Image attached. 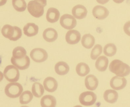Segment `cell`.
<instances>
[{"label":"cell","mask_w":130,"mask_h":107,"mask_svg":"<svg viewBox=\"0 0 130 107\" xmlns=\"http://www.w3.org/2000/svg\"><path fill=\"white\" fill-rule=\"evenodd\" d=\"M109 70L116 76L121 77L127 76L130 74V67L119 60H114L110 63Z\"/></svg>","instance_id":"6da1fadb"},{"label":"cell","mask_w":130,"mask_h":107,"mask_svg":"<svg viewBox=\"0 0 130 107\" xmlns=\"http://www.w3.org/2000/svg\"><path fill=\"white\" fill-rule=\"evenodd\" d=\"M47 5V0L31 1L28 4V10L32 16L38 18L43 15L44 7Z\"/></svg>","instance_id":"7a4b0ae2"},{"label":"cell","mask_w":130,"mask_h":107,"mask_svg":"<svg viewBox=\"0 0 130 107\" xmlns=\"http://www.w3.org/2000/svg\"><path fill=\"white\" fill-rule=\"evenodd\" d=\"M1 33L5 38L10 41H15L19 39L22 35L21 29L17 26L6 25L1 30Z\"/></svg>","instance_id":"3957f363"},{"label":"cell","mask_w":130,"mask_h":107,"mask_svg":"<svg viewBox=\"0 0 130 107\" xmlns=\"http://www.w3.org/2000/svg\"><path fill=\"white\" fill-rule=\"evenodd\" d=\"M22 86L19 83L11 82L7 84L5 88V93L8 97L12 98H18L23 92Z\"/></svg>","instance_id":"277c9868"},{"label":"cell","mask_w":130,"mask_h":107,"mask_svg":"<svg viewBox=\"0 0 130 107\" xmlns=\"http://www.w3.org/2000/svg\"><path fill=\"white\" fill-rule=\"evenodd\" d=\"M4 75L7 80L10 82H15L19 79L20 72L15 66L9 65L6 66L4 71Z\"/></svg>","instance_id":"5b68a950"},{"label":"cell","mask_w":130,"mask_h":107,"mask_svg":"<svg viewBox=\"0 0 130 107\" xmlns=\"http://www.w3.org/2000/svg\"><path fill=\"white\" fill-rule=\"evenodd\" d=\"M97 97L93 92L86 91L82 93L79 97V101L81 104L85 106H90L95 104Z\"/></svg>","instance_id":"8992f818"},{"label":"cell","mask_w":130,"mask_h":107,"mask_svg":"<svg viewBox=\"0 0 130 107\" xmlns=\"http://www.w3.org/2000/svg\"><path fill=\"white\" fill-rule=\"evenodd\" d=\"M30 56L34 61L38 63L44 62L48 57L47 51L41 48H35L32 50Z\"/></svg>","instance_id":"52a82bcc"},{"label":"cell","mask_w":130,"mask_h":107,"mask_svg":"<svg viewBox=\"0 0 130 107\" xmlns=\"http://www.w3.org/2000/svg\"><path fill=\"white\" fill-rule=\"evenodd\" d=\"M60 23L61 26L65 29L70 30L76 27L77 22L73 16L70 14H66L61 17Z\"/></svg>","instance_id":"ba28073f"},{"label":"cell","mask_w":130,"mask_h":107,"mask_svg":"<svg viewBox=\"0 0 130 107\" xmlns=\"http://www.w3.org/2000/svg\"><path fill=\"white\" fill-rule=\"evenodd\" d=\"M11 63L19 69L24 70L28 69L30 64V58L28 56H26L20 59H17L12 57L11 59Z\"/></svg>","instance_id":"9c48e42d"},{"label":"cell","mask_w":130,"mask_h":107,"mask_svg":"<svg viewBox=\"0 0 130 107\" xmlns=\"http://www.w3.org/2000/svg\"><path fill=\"white\" fill-rule=\"evenodd\" d=\"M127 81L124 77H114L110 80L111 87L115 90H121L123 89L127 85Z\"/></svg>","instance_id":"30bf717a"},{"label":"cell","mask_w":130,"mask_h":107,"mask_svg":"<svg viewBox=\"0 0 130 107\" xmlns=\"http://www.w3.org/2000/svg\"><path fill=\"white\" fill-rule=\"evenodd\" d=\"M66 41L68 44L71 45L77 44L81 39V35L78 31L71 30L67 32L66 35Z\"/></svg>","instance_id":"8fae6325"},{"label":"cell","mask_w":130,"mask_h":107,"mask_svg":"<svg viewBox=\"0 0 130 107\" xmlns=\"http://www.w3.org/2000/svg\"><path fill=\"white\" fill-rule=\"evenodd\" d=\"M92 14L94 17L99 20H102L107 18L109 14L108 10L104 7L97 6L93 8Z\"/></svg>","instance_id":"7c38bea8"},{"label":"cell","mask_w":130,"mask_h":107,"mask_svg":"<svg viewBox=\"0 0 130 107\" xmlns=\"http://www.w3.org/2000/svg\"><path fill=\"white\" fill-rule=\"evenodd\" d=\"M45 89L49 92H55L58 88L57 82L53 77H48L45 79L43 82Z\"/></svg>","instance_id":"4fadbf2b"},{"label":"cell","mask_w":130,"mask_h":107,"mask_svg":"<svg viewBox=\"0 0 130 107\" xmlns=\"http://www.w3.org/2000/svg\"><path fill=\"white\" fill-rule=\"evenodd\" d=\"M72 13L73 16L77 19L81 20L84 19L87 13L86 8L81 5H77L72 9Z\"/></svg>","instance_id":"5bb4252c"},{"label":"cell","mask_w":130,"mask_h":107,"mask_svg":"<svg viewBox=\"0 0 130 107\" xmlns=\"http://www.w3.org/2000/svg\"><path fill=\"white\" fill-rule=\"evenodd\" d=\"M85 84L87 89L93 91L96 89L99 85V80L94 75L90 74L86 77Z\"/></svg>","instance_id":"9a60e30c"},{"label":"cell","mask_w":130,"mask_h":107,"mask_svg":"<svg viewBox=\"0 0 130 107\" xmlns=\"http://www.w3.org/2000/svg\"><path fill=\"white\" fill-rule=\"evenodd\" d=\"M39 27L34 23H28L23 28L24 34L28 37L36 35L38 33Z\"/></svg>","instance_id":"2e32d148"},{"label":"cell","mask_w":130,"mask_h":107,"mask_svg":"<svg viewBox=\"0 0 130 107\" xmlns=\"http://www.w3.org/2000/svg\"><path fill=\"white\" fill-rule=\"evenodd\" d=\"M58 33L57 31L52 28H48L44 31L43 37L46 41L52 42L57 40L58 38Z\"/></svg>","instance_id":"e0dca14e"},{"label":"cell","mask_w":130,"mask_h":107,"mask_svg":"<svg viewBox=\"0 0 130 107\" xmlns=\"http://www.w3.org/2000/svg\"><path fill=\"white\" fill-rule=\"evenodd\" d=\"M60 16V12L56 8L51 7L47 11L46 19L47 21L51 23H54L57 22Z\"/></svg>","instance_id":"ac0fdd59"},{"label":"cell","mask_w":130,"mask_h":107,"mask_svg":"<svg viewBox=\"0 0 130 107\" xmlns=\"http://www.w3.org/2000/svg\"><path fill=\"white\" fill-rule=\"evenodd\" d=\"M103 98L107 102L113 104L117 101L118 98V94L115 90H108L104 92Z\"/></svg>","instance_id":"d6986e66"},{"label":"cell","mask_w":130,"mask_h":107,"mask_svg":"<svg viewBox=\"0 0 130 107\" xmlns=\"http://www.w3.org/2000/svg\"><path fill=\"white\" fill-rule=\"evenodd\" d=\"M55 70L57 74L63 76L68 73L70 70V67L66 62L60 61L55 64Z\"/></svg>","instance_id":"ffe728a7"},{"label":"cell","mask_w":130,"mask_h":107,"mask_svg":"<svg viewBox=\"0 0 130 107\" xmlns=\"http://www.w3.org/2000/svg\"><path fill=\"white\" fill-rule=\"evenodd\" d=\"M41 104L43 107H55L57 105V100L53 96L46 95L41 99Z\"/></svg>","instance_id":"44dd1931"},{"label":"cell","mask_w":130,"mask_h":107,"mask_svg":"<svg viewBox=\"0 0 130 107\" xmlns=\"http://www.w3.org/2000/svg\"><path fill=\"white\" fill-rule=\"evenodd\" d=\"M109 61L105 56H100L96 60L95 63L96 69L101 72L105 71L108 65Z\"/></svg>","instance_id":"7402d4cb"},{"label":"cell","mask_w":130,"mask_h":107,"mask_svg":"<svg viewBox=\"0 0 130 107\" xmlns=\"http://www.w3.org/2000/svg\"><path fill=\"white\" fill-rule=\"evenodd\" d=\"M81 43L83 46L85 48L90 49L93 47L95 44V38L90 34H86L82 38Z\"/></svg>","instance_id":"603a6c76"},{"label":"cell","mask_w":130,"mask_h":107,"mask_svg":"<svg viewBox=\"0 0 130 107\" xmlns=\"http://www.w3.org/2000/svg\"><path fill=\"white\" fill-rule=\"evenodd\" d=\"M90 71L89 66L85 63H79L76 67V72L80 76H85L89 73Z\"/></svg>","instance_id":"cb8c5ba5"},{"label":"cell","mask_w":130,"mask_h":107,"mask_svg":"<svg viewBox=\"0 0 130 107\" xmlns=\"http://www.w3.org/2000/svg\"><path fill=\"white\" fill-rule=\"evenodd\" d=\"M32 92L35 97L40 98L44 94V89L43 85L41 83L35 82L32 85Z\"/></svg>","instance_id":"d4e9b609"},{"label":"cell","mask_w":130,"mask_h":107,"mask_svg":"<svg viewBox=\"0 0 130 107\" xmlns=\"http://www.w3.org/2000/svg\"><path fill=\"white\" fill-rule=\"evenodd\" d=\"M33 95L30 91L28 90L25 91L20 96V102L22 104H28L33 99Z\"/></svg>","instance_id":"484cf974"},{"label":"cell","mask_w":130,"mask_h":107,"mask_svg":"<svg viewBox=\"0 0 130 107\" xmlns=\"http://www.w3.org/2000/svg\"><path fill=\"white\" fill-rule=\"evenodd\" d=\"M117 51V48L114 44L109 43L104 47L103 52L106 56L111 57L115 55Z\"/></svg>","instance_id":"4316f807"},{"label":"cell","mask_w":130,"mask_h":107,"mask_svg":"<svg viewBox=\"0 0 130 107\" xmlns=\"http://www.w3.org/2000/svg\"><path fill=\"white\" fill-rule=\"evenodd\" d=\"M12 5L16 10L19 12H24L27 7L25 0H12Z\"/></svg>","instance_id":"83f0119b"},{"label":"cell","mask_w":130,"mask_h":107,"mask_svg":"<svg viewBox=\"0 0 130 107\" xmlns=\"http://www.w3.org/2000/svg\"><path fill=\"white\" fill-rule=\"evenodd\" d=\"M27 52L23 47L18 46L13 49V57L17 59L23 58L26 56Z\"/></svg>","instance_id":"f1b7e54d"},{"label":"cell","mask_w":130,"mask_h":107,"mask_svg":"<svg viewBox=\"0 0 130 107\" xmlns=\"http://www.w3.org/2000/svg\"><path fill=\"white\" fill-rule=\"evenodd\" d=\"M102 52V47L99 44H96L94 46L90 54L91 59L93 60H96V58L101 54Z\"/></svg>","instance_id":"f546056e"},{"label":"cell","mask_w":130,"mask_h":107,"mask_svg":"<svg viewBox=\"0 0 130 107\" xmlns=\"http://www.w3.org/2000/svg\"><path fill=\"white\" fill-rule=\"evenodd\" d=\"M123 29L125 33L130 36V21H128L125 24Z\"/></svg>","instance_id":"4dcf8cb0"},{"label":"cell","mask_w":130,"mask_h":107,"mask_svg":"<svg viewBox=\"0 0 130 107\" xmlns=\"http://www.w3.org/2000/svg\"><path fill=\"white\" fill-rule=\"evenodd\" d=\"M97 3L101 4H105L107 3L109 0H96Z\"/></svg>","instance_id":"1f68e13d"},{"label":"cell","mask_w":130,"mask_h":107,"mask_svg":"<svg viewBox=\"0 0 130 107\" xmlns=\"http://www.w3.org/2000/svg\"><path fill=\"white\" fill-rule=\"evenodd\" d=\"M7 2V0H0V2H1V6H4L6 3Z\"/></svg>","instance_id":"d6a6232c"},{"label":"cell","mask_w":130,"mask_h":107,"mask_svg":"<svg viewBox=\"0 0 130 107\" xmlns=\"http://www.w3.org/2000/svg\"><path fill=\"white\" fill-rule=\"evenodd\" d=\"M113 1L116 3L121 4L123 3L124 0H113Z\"/></svg>","instance_id":"836d02e7"}]
</instances>
